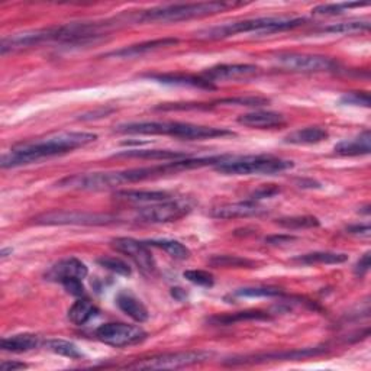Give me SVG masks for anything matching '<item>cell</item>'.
I'll use <instances>...</instances> for the list:
<instances>
[{
  "label": "cell",
  "instance_id": "cell-40",
  "mask_svg": "<svg viewBox=\"0 0 371 371\" xmlns=\"http://www.w3.org/2000/svg\"><path fill=\"white\" fill-rule=\"evenodd\" d=\"M341 103L350 106L370 108V96L367 92H351L341 97Z\"/></svg>",
  "mask_w": 371,
  "mask_h": 371
},
{
  "label": "cell",
  "instance_id": "cell-46",
  "mask_svg": "<svg viewBox=\"0 0 371 371\" xmlns=\"http://www.w3.org/2000/svg\"><path fill=\"white\" fill-rule=\"evenodd\" d=\"M27 367H28L27 364L20 363V361H4L2 364H0V370L2 371H16V370H23Z\"/></svg>",
  "mask_w": 371,
  "mask_h": 371
},
{
  "label": "cell",
  "instance_id": "cell-29",
  "mask_svg": "<svg viewBox=\"0 0 371 371\" xmlns=\"http://www.w3.org/2000/svg\"><path fill=\"white\" fill-rule=\"evenodd\" d=\"M271 316L265 312L261 310H245V312H238L232 315H218L209 319L210 324L215 325H232L235 322H242V320H268Z\"/></svg>",
  "mask_w": 371,
  "mask_h": 371
},
{
  "label": "cell",
  "instance_id": "cell-33",
  "mask_svg": "<svg viewBox=\"0 0 371 371\" xmlns=\"http://www.w3.org/2000/svg\"><path fill=\"white\" fill-rule=\"evenodd\" d=\"M276 224L286 229H306V228L319 227L320 222L315 216H290V218L277 219Z\"/></svg>",
  "mask_w": 371,
  "mask_h": 371
},
{
  "label": "cell",
  "instance_id": "cell-12",
  "mask_svg": "<svg viewBox=\"0 0 371 371\" xmlns=\"http://www.w3.org/2000/svg\"><path fill=\"white\" fill-rule=\"evenodd\" d=\"M190 210L191 206L186 201L170 199L142 208L138 212V216L150 224H167V222H176L184 218Z\"/></svg>",
  "mask_w": 371,
  "mask_h": 371
},
{
  "label": "cell",
  "instance_id": "cell-27",
  "mask_svg": "<svg viewBox=\"0 0 371 371\" xmlns=\"http://www.w3.org/2000/svg\"><path fill=\"white\" fill-rule=\"evenodd\" d=\"M348 260L347 254L342 253H329V251H316L294 257L293 261L303 265H316V264H342Z\"/></svg>",
  "mask_w": 371,
  "mask_h": 371
},
{
  "label": "cell",
  "instance_id": "cell-30",
  "mask_svg": "<svg viewBox=\"0 0 371 371\" xmlns=\"http://www.w3.org/2000/svg\"><path fill=\"white\" fill-rule=\"evenodd\" d=\"M144 242L148 246H156V249L165 251L170 257L176 260H187L190 257V250L176 239H150Z\"/></svg>",
  "mask_w": 371,
  "mask_h": 371
},
{
  "label": "cell",
  "instance_id": "cell-37",
  "mask_svg": "<svg viewBox=\"0 0 371 371\" xmlns=\"http://www.w3.org/2000/svg\"><path fill=\"white\" fill-rule=\"evenodd\" d=\"M183 276L190 283L196 286H201V287H212L215 283L213 276L209 273V271H205V270H187L184 271Z\"/></svg>",
  "mask_w": 371,
  "mask_h": 371
},
{
  "label": "cell",
  "instance_id": "cell-11",
  "mask_svg": "<svg viewBox=\"0 0 371 371\" xmlns=\"http://www.w3.org/2000/svg\"><path fill=\"white\" fill-rule=\"evenodd\" d=\"M60 41V28H48V30H37V31H25L19 34H13L5 37L0 44V53L6 56L8 53H15L19 49L31 48L41 45L44 42H53Z\"/></svg>",
  "mask_w": 371,
  "mask_h": 371
},
{
  "label": "cell",
  "instance_id": "cell-8",
  "mask_svg": "<svg viewBox=\"0 0 371 371\" xmlns=\"http://www.w3.org/2000/svg\"><path fill=\"white\" fill-rule=\"evenodd\" d=\"M210 357L212 354L208 351L170 353V354H161V356L137 361L134 364H130L128 367L137 368V370H175V368H183V367L203 363L209 360Z\"/></svg>",
  "mask_w": 371,
  "mask_h": 371
},
{
  "label": "cell",
  "instance_id": "cell-34",
  "mask_svg": "<svg viewBox=\"0 0 371 371\" xmlns=\"http://www.w3.org/2000/svg\"><path fill=\"white\" fill-rule=\"evenodd\" d=\"M209 264L213 267H227V268H241V267L251 268L256 265L254 261L238 256H213L209 260Z\"/></svg>",
  "mask_w": 371,
  "mask_h": 371
},
{
  "label": "cell",
  "instance_id": "cell-23",
  "mask_svg": "<svg viewBox=\"0 0 371 371\" xmlns=\"http://www.w3.org/2000/svg\"><path fill=\"white\" fill-rule=\"evenodd\" d=\"M179 42V39L176 38H161V39H154V41H146L142 44H137V45H131L127 48H122L118 49V51H113L109 56H115V57H137V56H142L146 53H151L156 51V49H161V48H167L171 45H176Z\"/></svg>",
  "mask_w": 371,
  "mask_h": 371
},
{
  "label": "cell",
  "instance_id": "cell-19",
  "mask_svg": "<svg viewBox=\"0 0 371 371\" xmlns=\"http://www.w3.org/2000/svg\"><path fill=\"white\" fill-rule=\"evenodd\" d=\"M116 305L123 313L134 319L135 322L144 324L150 317V312H148L145 305L130 290H122L118 293Z\"/></svg>",
  "mask_w": 371,
  "mask_h": 371
},
{
  "label": "cell",
  "instance_id": "cell-26",
  "mask_svg": "<svg viewBox=\"0 0 371 371\" xmlns=\"http://www.w3.org/2000/svg\"><path fill=\"white\" fill-rule=\"evenodd\" d=\"M118 158H139V160H182L187 158L189 156L179 151H170V150H132V151H123L116 154Z\"/></svg>",
  "mask_w": 371,
  "mask_h": 371
},
{
  "label": "cell",
  "instance_id": "cell-45",
  "mask_svg": "<svg viewBox=\"0 0 371 371\" xmlns=\"http://www.w3.org/2000/svg\"><path fill=\"white\" fill-rule=\"evenodd\" d=\"M347 232L351 234V235H356V237L368 238L370 234H371V229H370V225L368 224H364V225H351V227L347 228Z\"/></svg>",
  "mask_w": 371,
  "mask_h": 371
},
{
  "label": "cell",
  "instance_id": "cell-28",
  "mask_svg": "<svg viewBox=\"0 0 371 371\" xmlns=\"http://www.w3.org/2000/svg\"><path fill=\"white\" fill-rule=\"evenodd\" d=\"M99 313V309L87 299H80L74 302L68 309V319L74 325L82 327L86 325L90 319H93Z\"/></svg>",
  "mask_w": 371,
  "mask_h": 371
},
{
  "label": "cell",
  "instance_id": "cell-2",
  "mask_svg": "<svg viewBox=\"0 0 371 371\" xmlns=\"http://www.w3.org/2000/svg\"><path fill=\"white\" fill-rule=\"evenodd\" d=\"M119 134L130 135H170L187 141H201L234 137L235 134L227 128H215L183 122H131L122 123L115 130Z\"/></svg>",
  "mask_w": 371,
  "mask_h": 371
},
{
  "label": "cell",
  "instance_id": "cell-24",
  "mask_svg": "<svg viewBox=\"0 0 371 371\" xmlns=\"http://www.w3.org/2000/svg\"><path fill=\"white\" fill-rule=\"evenodd\" d=\"M41 345V339L35 334H16L6 337L0 342V348L8 353H27Z\"/></svg>",
  "mask_w": 371,
  "mask_h": 371
},
{
  "label": "cell",
  "instance_id": "cell-43",
  "mask_svg": "<svg viewBox=\"0 0 371 371\" xmlns=\"http://www.w3.org/2000/svg\"><path fill=\"white\" fill-rule=\"evenodd\" d=\"M368 270H370V253H365L356 264L354 267V271H356V275L357 276H364L368 273Z\"/></svg>",
  "mask_w": 371,
  "mask_h": 371
},
{
  "label": "cell",
  "instance_id": "cell-7",
  "mask_svg": "<svg viewBox=\"0 0 371 371\" xmlns=\"http://www.w3.org/2000/svg\"><path fill=\"white\" fill-rule=\"evenodd\" d=\"M120 171H103V172H84L74 175L60 180L56 186L65 190H83V191H101L122 186Z\"/></svg>",
  "mask_w": 371,
  "mask_h": 371
},
{
  "label": "cell",
  "instance_id": "cell-13",
  "mask_svg": "<svg viewBox=\"0 0 371 371\" xmlns=\"http://www.w3.org/2000/svg\"><path fill=\"white\" fill-rule=\"evenodd\" d=\"M112 246L118 251L128 256L142 271H146V273H153L156 271V261L151 254V251L148 250V245L145 242L137 241L134 238H115L112 239Z\"/></svg>",
  "mask_w": 371,
  "mask_h": 371
},
{
  "label": "cell",
  "instance_id": "cell-48",
  "mask_svg": "<svg viewBox=\"0 0 371 371\" xmlns=\"http://www.w3.org/2000/svg\"><path fill=\"white\" fill-rule=\"evenodd\" d=\"M8 254H12V249H4L2 253H0V257H2V258H6Z\"/></svg>",
  "mask_w": 371,
  "mask_h": 371
},
{
  "label": "cell",
  "instance_id": "cell-22",
  "mask_svg": "<svg viewBox=\"0 0 371 371\" xmlns=\"http://www.w3.org/2000/svg\"><path fill=\"white\" fill-rule=\"evenodd\" d=\"M370 142H371V135L370 131H364L356 138L351 139H344L335 145V153L339 156H367L370 154Z\"/></svg>",
  "mask_w": 371,
  "mask_h": 371
},
{
  "label": "cell",
  "instance_id": "cell-47",
  "mask_svg": "<svg viewBox=\"0 0 371 371\" xmlns=\"http://www.w3.org/2000/svg\"><path fill=\"white\" fill-rule=\"evenodd\" d=\"M171 294L175 296V298H176L177 301H183V299H186V296H187L186 291H184L183 289H172Z\"/></svg>",
  "mask_w": 371,
  "mask_h": 371
},
{
  "label": "cell",
  "instance_id": "cell-6",
  "mask_svg": "<svg viewBox=\"0 0 371 371\" xmlns=\"http://www.w3.org/2000/svg\"><path fill=\"white\" fill-rule=\"evenodd\" d=\"M37 225H76V227H105L116 224L118 218L109 213H92L79 210H53L34 219Z\"/></svg>",
  "mask_w": 371,
  "mask_h": 371
},
{
  "label": "cell",
  "instance_id": "cell-16",
  "mask_svg": "<svg viewBox=\"0 0 371 371\" xmlns=\"http://www.w3.org/2000/svg\"><path fill=\"white\" fill-rule=\"evenodd\" d=\"M258 74V67L253 64H220L208 68L202 73V77L210 83L224 80L246 79Z\"/></svg>",
  "mask_w": 371,
  "mask_h": 371
},
{
  "label": "cell",
  "instance_id": "cell-21",
  "mask_svg": "<svg viewBox=\"0 0 371 371\" xmlns=\"http://www.w3.org/2000/svg\"><path fill=\"white\" fill-rule=\"evenodd\" d=\"M115 197L130 203H160L172 199L167 191L161 190H120L115 193Z\"/></svg>",
  "mask_w": 371,
  "mask_h": 371
},
{
  "label": "cell",
  "instance_id": "cell-14",
  "mask_svg": "<svg viewBox=\"0 0 371 371\" xmlns=\"http://www.w3.org/2000/svg\"><path fill=\"white\" fill-rule=\"evenodd\" d=\"M327 350L322 347L316 348H302V350H289L280 353H267V354H257L251 357H241V358H231L227 364L238 365V364H256V363H267V361H298L306 360L310 357H317L320 354H325Z\"/></svg>",
  "mask_w": 371,
  "mask_h": 371
},
{
  "label": "cell",
  "instance_id": "cell-18",
  "mask_svg": "<svg viewBox=\"0 0 371 371\" xmlns=\"http://www.w3.org/2000/svg\"><path fill=\"white\" fill-rule=\"evenodd\" d=\"M238 123L254 130H276L286 125V118L282 113L271 111H254L241 115Z\"/></svg>",
  "mask_w": 371,
  "mask_h": 371
},
{
  "label": "cell",
  "instance_id": "cell-15",
  "mask_svg": "<svg viewBox=\"0 0 371 371\" xmlns=\"http://www.w3.org/2000/svg\"><path fill=\"white\" fill-rule=\"evenodd\" d=\"M87 273L89 270L83 261L76 257H68L49 267V270L45 273V280L63 284L64 282L71 279L83 280Z\"/></svg>",
  "mask_w": 371,
  "mask_h": 371
},
{
  "label": "cell",
  "instance_id": "cell-35",
  "mask_svg": "<svg viewBox=\"0 0 371 371\" xmlns=\"http://www.w3.org/2000/svg\"><path fill=\"white\" fill-rule=\"evenodd\" d=\"M235 298H277L283 296L279 287H244L234 293Z\"/></svg>",
  "mask_w": 371,
  "mask_h": 371
},
{
  "label": "cell",
  "instance_id": "cell-20",
  "mask_svg": "<svg viewBox=\"0 0 371 371\" xmlns=\"http://www.w3.org/2000/svg\"><path fill=\"white\" fill-rule=\"evenodd\" d=\"M145 77L156 80L161 84H168V86H180V87H194V89H215L213 83L205 80L202 76L196 77L190 76V74H172V73H165V74H146Z\"/></svg>",
  "mask_w": 371,
  "mask_h": 371
},
{
  "label": "cell",
  "instance_id": "cell-32",
  "mask_svg": "<svg viewBox=\"0 0 371 371\" xmlns=\"http://www.w3.org/2000/svg\"><path fill=\"white\" fill-rule=\"evenodd\" d=\"M370 30V22L367 20H351V22H341L334 23L331 27H327L322 30V32L327 34H342V35H351L363 31Z\"/></svg>",
  "mask_w": 371,
  "mask_h": 371
},
{
  "label": "cell",
  "instance_id": "cell-9",
  "mask_svg": "<svg viewBox=\"0 0 371 371\" xmlns=\"http://www.w3.org/2000/svg\"><path fill=\"white\" fill-rule=\"evenodd\" d=\"M146 335L148 334L141 327L130 324H105L96 329V338L99 341L116 348L139 344Z\"/></svg>",
  "mask_w": 371,
  "mask_h": 371
},
{
  "label": "cell",
  "instance_id": "cell-4",
  "mask_svg": "<svg viewBox=\"0 0 371 371\" xmlns=\"http://www.w3.org/2000/svg\"><path fill=\"white\" fill-rule=\"evenodd\" d=\"M293 161L283 160L275 156H227L225 160L219 163L215 168L222 175L228 176H251V175H265L273 176L277 172H283L293 168Z\"/></svg>",
  "mask_w": 371,
  "mask_h": 371
},
{
  "label": "cell",
  "instance_id": "cell-38",
  "mask_svg": "<svg viewBox=\"0 0 371 371\" xmlns=\"http://www.w3.org/2000/svg\"><path fill=\"white\" fill-rule=\"evenodd\" d=\"M367 6V4H331V5H320L315 8L313 15H339L354 8Z\"/></svg>",
  "mask_w": 371,
  "mask_h": 371
},
{
  "label": "cell",
  "instance_id": "cell-39",
  "mask_svg": "<svg viewBox=\"0 0 371 371\" xmlns=\"http://www.w3.org/2000/svg\"><path fill=\"white\" fill-rule=\"evenodd\" d=\"M219 103H229V105H238V106H253V108H260L264 105H268L270 101L265 97H258V96H246V97H231V99H224Z\"/></svg>",
  "mask_w": 371,
  "mask_h": 371
},
{
  "label": "cell",
  "instance_id": "cell-1",
  "mask_svg": "<svg viewBox=\"0 0 371 371\" xmlns=\"http://www.w3.org/2000/svg\"><path fill=\"white\" fill-rule=\"evenodd\" d=\"M97 139L92 132H60L41 138L32 142H22L15 145L12 150L2 156L0 165L2 168H16L28 165L44 158L61 156L77 148L86 146Z\"/></svg>",
  "mask_w": 371,
  "mask_h": 371
},
{
  "label": "cell",
  "instance_id": "cell-31",
  "mask_svg": "<svg viewBox=\"0 0 371 371\" xmlns=\"http://www.w3.org/2000/svg\"><path fill=\"white\" fill-rule=\"evenodd\" d=\"M44 347L51 351L54 354L71 358V360H79L83 357L82 351L77 348V345H74L70 341H64V339H46L45 342H42Z\"/></svg>",
  "mask_w": 371,
  "mask_h": 371
},
{
  "label": "cell",
  "instance_id": "cell-36",
  "mask_svg": "<svg viewBox=\"0 0 371 371\" xmlns=\"http://www.w3.org/2000/svg\"><path fill=\"white\" fill-rule=\"evenodd\" d=\"M97 264L101 265V267H103V268H106V270H109V271H112V273H115V275H119V276L128 277L132 273L131 267L125 261H122V260H119L116 257L97 258Z\"/></svg>",
  "mask_w": 371,
  "mask_h": 371
},
{
  "label": "cell",
  "instance_id": "cell-44",
  "mask_svg": "<svg viewBox=\"0 0 371 371\" xmlns=\"http://www.w3.org/2000/svg\"><path fill=\"white\" fill-rule=\"evenodd\" d=\"M296 241V237L293 235H271L265 238V242L270 245H286Z\"/></svg>",
  "mask_w": 371,
  "mask_h": 371
},
{
  "label": "cell",
  "instance_id": "cell-3",
  "mask_svg": "<svg viewBox=\"0 0 371 371\" xmlns=\"http://www.w3.org/2000/svg\"><path fill=\"white\" fill-rule=\"evenodd\" d=\"M306 22L305 18H290V16H264L245 19L232 23L220 25V27H213L197 34L201 39H222L234 37L237 34H273L294 30Z\"/></svg>",
  "mask_w": 371,
  "mask_h": 371
},
{
  "label": "cell",
  "instance_id": "cell-5",
  "mask_svg": "<svg viewBox=\"0 0 371 371\" xmlns=\"http://www.w3.org/2000/svg\"><path fill=\"white\" fill-rule=\"evenodd\" d=\"M234 4L227 2H201V4H182L154 8L144 12L138 19L144 22H180L196 18H205L216 15L232 8Z\"/></svg>",
  "mask_w": 371,
  "mask_h": 371
},
{
  "label": "cell",
  "instance_id": "cell-10",
  "mask_svg": "<svg viewBox=\"0 0 371 371\" xmlns=\"http://www.w3.org/2000/svg\"><path fill=\"white\" fill-rule=\"evenodd\" d=\"M275 64L279 68L294 73H320L329 71L335 67V63L325 56L299 53H280L275 57Z\"/></svg>",
  "mask_w": 371,
  "mask_h": 371
},
{
  "label": "cell",
  "instance_id": "cell-42",
  "mask_svg": "<svg viewBox=\"0 0 371 371\" xmlns=\"http://www.w3.org/2000/svg\"><path fill=\"white\" fill-rule=\"evenodd\" d=\"M63 286L73 296H77V298H80V296H84V286H83L80 279L67 280L63 283Z\"/></svg>",
  "mask_w": 371,
  "mask_h": 371
},
{
  "label": "cell",
  "instance_id": "cell-25",
  "mask_svg": "<svg viewBox=\"0 0 371 371\" xmlns=\"http://www.w3.org/2000/svg\"><path fill=\"white\" fill-rule=\"evenodd\" d=\"M328 135V131L322 127H308L290 132L283 141L291 145H313L325 141Z\"/></svg>",
  "mask_w": 371,
  "mask_h": 371
},
{
  "label": "cell",
  "instance_id": "cell-41",
  "mask_svg": "<svg viewBox=\"0 0 371 371\" xmlns=\"http://www.w3.org/2000/svg\"><path fill=\"white\" fill-rule=\"evenodd\" d=\"M277 193H280V189L277 186H275V184H264V186H261L260 189H257L256 191L251 193V196H250L251 199L250 201L257 202V201H261V199H267V197H273Z\"/></svg>",
  "mask_w": 371,
  "mask_h": 371
},
{
  "label": "cell",
  "instance_id": "cell-17",
  "mask_svg": "<svg viewBox=\"0 0 371 371\" xmlns=\"http://www.w3.org/2000/svg\"><path fill=\"white\" fill-rule=\"evenodd\" d=\"M267 212L265 208L254 201H245L237 203H227L216 206L210 210V216L216 219H237V218H253L261 216Z\"/></svg>",
  "mask_w": 371,
  "mask_h": 371
}]
</instances>
